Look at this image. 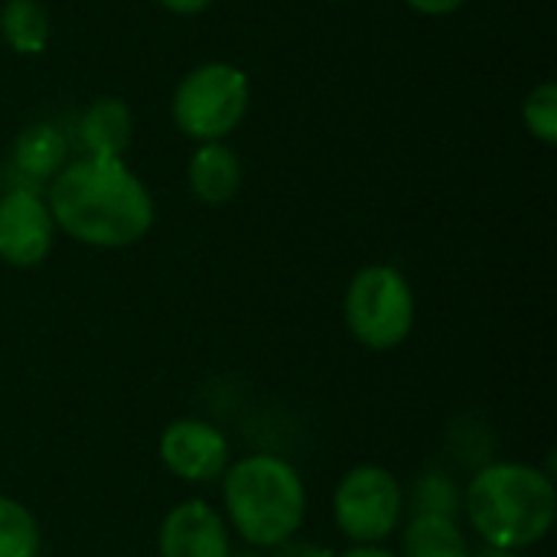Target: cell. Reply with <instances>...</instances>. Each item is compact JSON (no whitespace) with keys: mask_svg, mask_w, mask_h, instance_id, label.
<instances>
[{"mask_svg":"<svg viewBox=\"0 0 557 557\" xmlns=\"http://www.w3.org/2000/svg\"><path fill=\"white\" fill-rule=\"evenodd\" d=\"M248 111V75L228 62L193 69L173 95V121L186 137L202 144L222 140Z\"/></svg>","mask_w":557,"mask_h":557,"instance_id":"obj_5","label":"cell"},{"mask_svg":"<svg viewBox=\"0 0 557 557\" xmlns=\"http://www.w3.org/2000/svg\"><path fill=\"white\" fill-rule=\"evenodd\" d=\"M405 509H411L414 516H454L457 519V486L441 473H428L414 483L411 503H405Z\"/></svg>","mask_w":557,"mask_h":557,"instance_id":"obj_16","label":"cell"},{"mask_svg":"<svg viewBox=\"0 0 557 557\" xmlns=\"http://www.w3.org/2000/svg\"><path fill=\"white\" fill-rule=\"evenodd\" d=\"M470 557H519V552H503V548H480V552H473Z\"/></svg>","mask_w":557,"mask_h":557,"instance_id":"obj_22","label":"cell"},{"mask_svg":"<svg viewBox=\"0 0 557 557\" xmlns=\"http://www.w3.org/2000/svg\"><path fill=\"white\" fill-rule=\"evenodd\" d=\"M405 3L418 13H428V16H447V13L460 10L467 0H405Z\"/></svg>","mask_w":557,"mask_h":557,"instance_id":"obj_19","label":"cell"},{"mask_svg":"<svg viewBox=\"0 0 557 557\" xmlns=\"http://www.w3.org/2000/svg\"><path fill=\"white\" fill-rule=\"evenodd\" d=\"M189 189L206 206H225L242 189V160L222 140L202 144L189 160Z\"/></svg>","mask_w":557,"mask_h":557,"instance_id":"obj_10","label":"cell"},{"mask_svg":"<svg viewBox=\"0 0 557 557\" xmlns=\"http://www.w3.org/2000/svg\"><path fill=\"white\" fill-rule=\"evenodd\" d=\"M82 147L88 157H104V160H121V153L131 147L134 121L124 101L117 98H98L78 124Z\"/></svg>","mask_w":557,"mask_h":557,"instance_id":"obj_11","label":"cell"},{"mask_svg":"<svg viewBox=\"0 0 557 557\" xmlns=\"http://www.w3.org/2000/svg\"><path fill=\"white\" fill-rule=\"evenodd\" d=\"M268 557H336L326 545H317V542H304V539H287L274 548H268Z\"/></svg>","mask_w":557,"mask_h":557,"instance_id":"obj_18","label":"cell"},{"mask_svg":"<svg viewBox=\"0 0 557 557\" xmlns=\"http://www.w3.org/2000/svg\"><path fill=\"white\" fill-rule=\"evenodd\" d=\"M336 557H398L395 552H388V548H382V545H356V548H349V552H343V555Z\"/></svg>","mask_w":557,"mask_h":557,"instance_id":"obj_21","label":"cell"},{"mask_svg":"<svg viewBox=\"0 0 557 557\" xmlns=\"http://www.w3.org/2000/svg\"><path fill=\"white\" fill-rule=\"evenodd\" d=\"M225 525L251 548H274L294 539L307 519V486L294 463L274 454H251L228 463L222 476Z\"/></svg>","mask_w":557,"mask_h":557,"instance_id":"obj_3","label":"cell"},{"mask_svg":"<svg viewBox=\"0 0 557 557\" xmlns=\"http://www.w3.org/2000/svg\"><path fill=\"white\" fill-rule=\"evenodd\" d=\"M0 33L20 55H39L49 42V13L36 0H7Z\"/></svg>","mask_w":557,"mask_h":557,"instance_id":"obj_14","label":"cell"},{"mask_svg":"<svg viewBox=\"0 0 557 557\" xmlns=\"http://www.w3.org/2000/svg\"><path fill=\"white\" fill-rule=\"evenodd\" d=\"M65 157L69 144L52 124H33L13 144V163L29 180H52L65 166Z\"/></svg>","mask_w":557,"mask_h":557,"instance_id":"obj_13","label":"cell"},{"mask_svg":"<svg viewBox=\"0 0 557 557\" xmlns=\"http://www.w3.org/2000/svg\"><path fill=\"white\" fill-rule=\"evenodd\" d=\"M160 460L176 480L189 486H209L225 476L232 450L215 424L202 418H180L160 434Z\"/></svg>","mask_w":557,"mask_h":557,"instance_id":"obj_7","label":"cell"},{"mask_svg":"<svg viewBox=\"0 0 557 557\" xmlns=\"http://www.w3.org/2000/svg\"><path fill=\"white\" fill-rule=\"evenodd\" d=\"M463 512L486 548L525 552L555 529V480L532 463H490L470 480Z\"/></svg>","mask_w":557,"mask_h":557,"instance_id":"obj_2","label":"cell"},{"mask_svg":"<svg viewBox=\"0 0 557 557\" xmlns=\"http://www.w3.org/2000/svg\"><path fill=\"white\" fill-rule=\"evenodd\" d=\"M46 206L55 228L91 248H131L153 225L147 186L121 160L104 157H82L62 166L52 176Z\"/></svg>","mask_w":557,"mask_h":557,"instance_id":"obj_1","label":"cell"},{"mask_svg":"<svg viewBox=\"0 0 557 557\" xmlns=\"http://www.w3.org/2000/svg\"><path fill=\"white\" fill-rule=\"evenodd\" d=\"M473 548L454 516H411L398 557H470Z\"/></svg>","mask_w":557,"mask_h":557,"instance_id":"obj_12","label":"cell"},{"mask_svg":"<svg viewBox=\"0 0 557 557\" xmlns=\"http://www.w3.org/2000/svg\"><path fill=\"white\" fill-rule=\"evenodd\" d=\"M343 313L359 346L372 352H392L411 336L418 307L414 290L398 268L369 264L349 281Z\"/></svg>","mask_w":557,"mask_h":557,"instance_id":"obj_4","label":"cell"},{"mask_svg":"<svg viewBox=\"0 0 557 557\" xmlns=\"http://www.w3.org/2000/svg\"><path fill=\"white\" fill-rule=\"evenodd\" d=\"M228 557H261V555H255V552H232Z\"/></svg>","mask_w":557,"mask_h":557,"instance_id":"obj_23","label":"cell"},{"mask_svg":"<svg viewBox=\"0 0 557 557\" xmlns=\"http://www.w3.org/2000/svg\"><path fill=\"white\" fill-rule=\"evenodd\" d=\"M166 10H173V13H199V10H206L212 0H160Z\"/></svg>","mask_w":557,"mask_h":557,"instance_id":"obj_20","label":"cell"},{"mask_svg":"<svg viewBox=\"0 0 557 557\" xmlns=\"http://www.w3.org/2000/svg\"><path fill=\"white\" fill-rule=\"evenodd\" d=\"M522 117L525 127L532 131V137H539L542 144H555L557 140V85L545 82L539 85L525 104H522Z\"/></svg>","mask_w":557,"mask_h":557,"instance_id":"obj_17","label":"cell"},{"mask_svg":"<svg viewBox=\"0 0 557 557\" xmlns=\"http://www.w3.org/2000/svg\"><path fill=\"white\" fill-rule=\"evenodd\" d=\"M55 222L36 189L16 186L0 196V261L10 268H36L52 251Z\"/></svg>","mask_w":557,"mask_h":557,"instance_id":"obj_8","label":"cell"},{"mask_svg":"<svg viewBox=\"0 0 557 557\" xmlns=\"http://www.w3.org/2000/svg\"><path fill=\"white\" fill-rule=\"evenodd\" d=\"M42 545V532L36 516L10 499L0 496V557H36Z\"/></svg>","mask_w":557,"mask_h":557,"instance_id":"obj_15","label":"cell"},{"mask_svg":"<svg viewBox=\"0 0 557 557\" xmlns=\"http://www.w3.org/2000/svg\"><path fill=\"white\" fill-rule=\"evenodd\" d=\"M160 557H228L232 539L219 509L202 499H183L160 525Z\"/></svg>","mask_w":557,"mask_h":557,"instance_id":"obj_9","label":"cell"},{"mask_svg":"<svg viewBox=\"0 0 557 557\" xmlns=\"http://www.w3.org/2000/svg\"><path fill=\"white\" fill-rule=\"evenodd\" d=\"M405 503V490L392 470L362 463L339 480L333 493V519L352 545H382L401 529L408 512Z\"/></svg>","mask_w":557,"mask_h":557,"instance_id":"obj_6","label":"cell"}]
</instances>
